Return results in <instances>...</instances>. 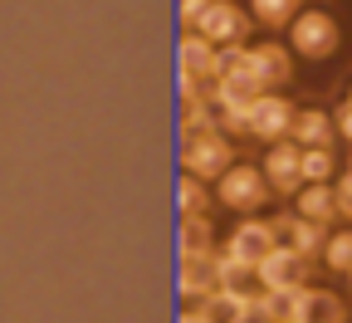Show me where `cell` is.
I'll return each mask as SVG.
<instances>
[{
	"mask_svg": "<svg viewBox=\"0 0 352 323\" xmlns=\"http://www.w3.org/2000/svg\"><path fill=\"white\" fill-rule=\"evenodd\" d=\"M338 132L352 143V103H342V113H338Z\"/></svg>",
	"mask_w": 352,
	"mask_h": 323,
	"instance_id": "cell-20",
	"label": "cell"
},
{
	"mask_svg": "<svg viewBox=\"0 0 352 323\" xmlns=\"http://www.w3.org/2000/svg\"><path fill=\"white\" fill-rule=\"evenodd\" d=\"M250 69L259 83H284L294 69H289V54L279 50V44H259V50H250Z\"/></svg>",
	"mask_w": 352,
	"mask_h": 323,
	"instance_id": "cell-11",
	"label": "cell"
},
{
	"mask_svg": "<svg viewBox=\"0 0 352 323\" xmlns=\"http://www.w3.org/2000/svg\"><path fill=\"white\" fill-rule=\"evenodd\" d=\"M254 15H259V25H270V30L294 25V15H298V0H254Z\"/></svg>",
	"mask_w": 352,
	"mask_h": 323,
	"instance_id": "cell-14",
	"label": "cell"
},
{
	"mask_svg": "<svg viewBox=\"0 0 352 323\" xmlns=\"http://www.w3.org/2000/svg\"><path fill=\"white\" fill-rule=\"evenodd\" d=\"M274 323H298V318H274Z\"/></svg>",
	"mask_w": 352,
	"mask_h": 323,
	"instance_id": "cell-22",
	"label": "cell"
},
{
	"mask_svg": "<svg viewBox=\"0 0 352 323\" xmlns=\"http://www.w3.org/2000/svg\"><path fill=\"white\" fill-rule=\"evenodd\" d=\"M264 196H270L264 171H254V167H226L220 171V201H226L230 211H259Z\"/></svg>",
	"mask_w": 352,
	"mask_h": 323,
	"instance_id": "cell-2",
	"label": "cell"
},
{
	"mask_svg": "<svg viewBox=\"0 0 352 323\" xmlns=\"http://www.w3.org/2000/svg\"><path fill=\"white\" fill-rule=\"evenodd\" d=\"M333 191H338V216L352 220V171H342V181H338Z\"/></svg>",
	"mask_w": 352,
	"mask_h": 323,
	"instance_id": "cell-18",
	"label": "cell"
},
{
	"mask_svg": "<svg viewBox=\"0 0 352 323\" xmlns=\"http://www.w3.org/2000/svg\"><path fill=\"white\" fill-rule=\"evenodd\" d=\"M298 171H303V181H328V176H333V157H328V147H303Z\"/></svg>",
	"mask_w": 352,
	"mask_h": 323,
	"instance_id": "cell-15",
	"label": "cell"
},
{
	"mask_svg": "<svg viewBox=\"0 0 352 323\" xmlns=\"http://www.w3.org/2000/svg\"><path fill=\"white\" fill-rule=\"evenodd\" d=\"M201 34H210V39H240L245 34V15L235 6H226V0H215V6L201 15Z\"/></svg>",
	"mask_w": 352,
	"mask_h": 323,
	"instance_id": "cell-10",
	"label": "cell"
},
{
	"mask_svg": "<svg viewBox=\"0 0 352 323\" xmlns=\"http://www.w3.org/2000/svg\"><path fill=\"white\" fill-rule=\"evenodd\" d=\"M347 284H352V269H347Z\"/></svg>",
	"mask_w": 352,
	"mask_h": 323,
	"instance_id": "cell-23",
	"label": "cell"
},
{
	"mask_svg": "<svg viewBox=\"0 0 352 323\" xmlns=\"http://www.w3.org/2000/svg\"><path fill=\"white\" fill-rule=\"evenodd\" d=\"M289 127H294V103H284L279 94L250 98V132H254V137H264V143H279Z\"/></svg>",
	"mask_w": 352,
	"mask_h": 323,
	"instance_id": "cell-3",
	"label": "cell"
},
{
	"mask_svg": "<svg viewBox=\"0 0 352 323\" xmlns=\"http://www.w3.org/2000/svg\"><path fill=\"white\" fill-rule=\"evenodd\" d=\"M206 230H210V225H206V220H196V216H191V220H186V255H191V260H196V255H206V250H210V236H206Z\"/></svg>",
	"mask_w": 352,
	"mask_h": 323,
	"instance_id": "cell-17",
	"label": "cell"
},
{
	"mask_svg": "<svg viewBox=\"0 0 352 323\" xmlns=\"http://www.w3.org/2000/svg\"><path fill=\"white\" fill-rule=\"evenodd\" d=\"M303 323H347L342 299H333V294H318V289H314V304H308V318H303Z\"/></svg>",
	"mask_w": 352,
	"mask_h": 323,
	"instance_id": "cell-16",
	"label": "cell"
},
{
	"mask_svg": "<svg viewBox=\"0 0 352 323\" xmlns=\"http://www.w3.org/2000/svg\"><path fill=\"white\" fill-rule=\"evenodd\" d=\"M274 245H279V240H274V225H264V220H245L235 236H230V255L245 260V264H259Z\"/></svg>",
	"mask_w": 352,
	"mask_h": 323,
	"instance_id": "cell-7",
	"label": "cell"
},
{
	"mask_svg": "<svg viewBox=\"0 0 352 323\" xmlns=\"http://www.w3.org/2000/svg\"><path fill=\"white\" fill-rule=\"evenodd\" d=\"M347 103H352V94H347Z\"/></svg>",
	"mask_w": 352,
	"mask_h": 323,
	"instance_id": "cell-24",
	"label": "cell"
},
{
	"mask_svg": "<svg viewBox=\"0 0 352 323\" xmlns=\"http://www.w3.org/2000/svg\"><path fill=\"white\" fill-rule=\"evenodd\" d=\"M182 323H210V313H206V309H201V313H186V318H182Z\"/></svg>",
	"mask_w": 352,
	"mask_h": 323,
	"instance_id": "cell-21",
	"label": "cell"
},
{
	"mask_svg": "<svg viewBox=\"0 0 352 323\" xmlns=\"http://www.w3.org/2000/svg\"><path fill=\"white\" fill-rule=\"evenodd\" d=\"M201 201H206V196H201V187H196V176H186V181H182V206H186V211H196Z\"/></svg>",
	"mask_w": 352,
	"mask_h": 323,
	"instance_id": "cell-19",
	"label": "cell"
},
{
	"mask_svg": "<svg viewBox=\"0 0 352 323\" xmlns=\"http://www.w3.org/2000/svg\"><path fill=\"white\" fill-rule=\"evenodd\" d=\"M289 39H294V50H298L303 59H333L338 44H342L338 20H333L328 10H298L294 25H289Z\"/></svg>",
	"mask_w": 352,
	"mask_h": 323,
	"instance_id": "cell-1",
	"label": "cell"
},
{
	"mask_svg": "<svg viewBox=\"0 0 352 323\" xmlns=\"http://www.w3.org/2000/svg\"><path fill=\"white\" fill-rule=\"evenodd\" d=\"M347 171H352V162H347Z\"/></svg>",
	"mask_w": 352,
	"mask_h": 323,
	"instance_id": "cell-25",
	"label": "cell"
},
{
	"mask_svg": "<svg viewBox=\"0 0 352 323\" xmlns=\"http://www.w3.org/2000/svg\"><path fill=\"white\" fill-rule=\"evenodd\" d=\"M294 196H298V216L303 220H314V225H333L338 220V191L328 187V181H303Z\"/></svg>",
	"mask_w": 352,
	"mask_h": 323,
	"instance_id": "cell-8",
	"label": "cell"
},
{
	"mask_svg": "<svg viewBox=\"0 0 352 323\" xmlns=\"http://www.w3.org/2000/svg\"><path fill=\"white\" fill-rule=\"evenodd\" d=\"M323 230L328 225H314V220H303V216H284V220H274V240L279 245H289L298 260H314V255H323Z\"/></svg>",
	"mask_w": 352,
	"mask_h": 323,
	"instance_id": "cell-4",
	"label": "cell"
},
{
	"mask_svg": "<svg viewBox=\"0 0 352 323\" xmlns=\"http://www.w3.org/2000/svg\"><path fill=\"white\" fill-rule=\"evenodd\" d=\"M294 143L298 147H328V137H333V123H328V113H318V108H294Z\"/></svg>",
	"mask_w": 352,
	"mask_h": 323,
	"instance_id": "cell-9",
	"label": "cell"
},
{
	"mask_svg": "<svg viewBox=\"0 0 352 323\" xmlns=\"http://www.w3.org/2000/svg\"><path fill=\"white\" fill-rule=\"evenodd\" d=\"M186 167H191L196 176H220V171L230 167V147L215 143V137H206V143H196V147L186 152Z\"/></svg>",
	"mask_w": 352,
	"mask_h": 323,
	"instance_id": "cell-12",
	"label": "cell"
},
{
	"mask_svg": "<svg viewBox=\"0 0 352 323\" xmlns=\"http://www.w3.org/2000/svg\"><path fill=\"white\" fill-rule=\"evenodd\" d=\"M298 269H303V260H298L289 245H274L270 255L254 264L259 284H264V289H274V294H284V289H294V284H298Z\"/></svg>",
	"mask_w": 352,
	"mask_h": 323,
	"instance_id": "cell-6",
	"label": "cell"
},
{
	"mask_svg": "<svg viewBox=\"0 0 352 323\" xmlns=\"http://www.w3.org/2000/svg\"><path fill=\"white\" fill-rule=\"evenodd\" d=\"M323 264L338 269V274L352 269V230H333V236L323 240Z\"/></svg>",
	"mask_w": 352,
	"mask_h": 323,
	"instance_id": "cell-13",
	"label": "cell"
},
{
	"mask_svg": "<svg viewBox=\"0 0 352 323\" xmlns=\"http://www.w3.org/2000/svg\"><path fill=\"white\" fill-rule=\"evenodd\" d=\"M298 157H303V147H298V143H274V147H270V157H264V181H270L274 191H298V187H303Z\"/></svg>",
	"mask_w": 352,
	"mask_h": 323,
	"instance_id": "cell-5",
	"label": "cell"
}]
</instances>
